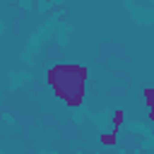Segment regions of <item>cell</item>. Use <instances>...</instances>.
<instances>
[{
	"mask_svg": "<svg viewBox=\"0 0 154 154\" xmlns=\"http://www.w3.org/2000/svg\"><path fill=\"white\" fill-rule=\"evenodd\" d=\"M87 77L89 70L84 65H72V63H60L53 65L46 72V82L53 89V94L67 106V108H79L84 103L87 94Z\"/></svg>",
	"mask_w": 154,
	"mask_h": 154,
	"instance_id": "6da1fadb",
	"label": "cell"
},
{
	"mask_svg": "<svg viewBox=\"0 0 154 154\" xmlns=\"http://www.w3.org/2000/svg\"><path fill=\"white\" fill-rule=\"evenodd\" d=\"M123 120H125V111H123V108H118V111H116V116H113V132H116V135H118V130L123 128Z\"/></svg>",
	"mask_w": 154,
	"mask_h": 154,
	"instance_id": "7a4b0ae2",
	"label": "cell"
},
{
	"mask_svg": "<svg viewBox=\"0 0 154 154\" xmlns=\"http://www.w3.org/2000/svg\"><path fill=\"white\" fill-rule=\"evenodd\" d=\"M144 103H147V111H154V89L152 87L144 89Z\"/></svg>",
	"mask_w": 154,
	"mask_h": 154,
	"instance_id": "3957f363",
	"label": "cell"
},
{
	"mask_svg": "<svg viewBox=\"0 0 154 154\" xmlns=\"http://www.w3.org/2000/svg\"><path fill=\"white\" fill-rule=\"evenodd\" d=\"M99 140H101V144H103V147H113V144L118 142V135H116V132H108V135H101Z\"/></svg>",
	"mask_w": 154,
	"mask_h": 154,
	"instance_id": "277c9868",
	"label": "cell"
}]
</instances>
